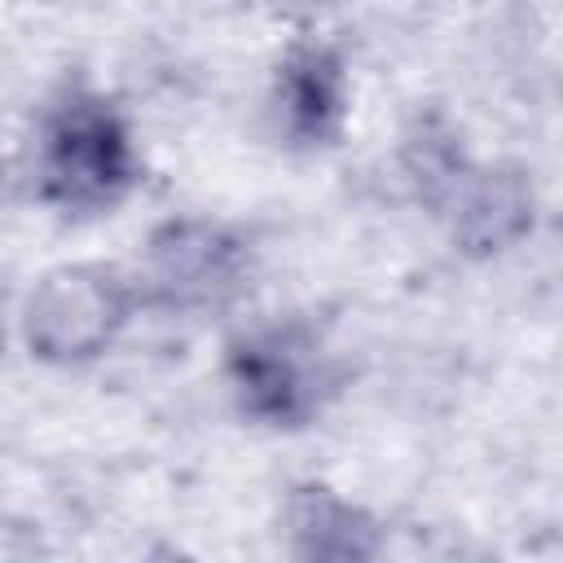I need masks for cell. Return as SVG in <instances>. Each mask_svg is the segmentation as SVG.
I'll use <instances>...</instances> for the list:
<instances>
[{
  "mask_svg": "<svg viewBox=\"0 0 563 563\" xmlns=\"http://www.w3.org/2000/svg\"><path fill=\"white\" fill-rule=\"evenodd\" d=\"M145 185V150L114 92L75 75L62 79L31 136V198L62 224L119 216Z\"/></svg>",
  "mask_w": 563,
  "mask_h": 563,
  "instance_id": "cell-1",
  "label": "cell"
},
{
  "mask_svg": "<svg viewBox=\"0 0 563 563\" xmlns=\"http://www.w3.org/2000/svg\"><path fill=\"white\" fill-rule=\"evenodd\" d=\"M220 383L246 427L303 435L343 400L352 365L321 321L303 312H273L224 334Z\"/></svg>",
  "mask_w": 563,
  "mask_h": 563,
  "instance_id": "cell-2",
  "label": "cell"
},
{
  "mask_svg": "<svg viewBox=\"0 0 563 563\" xmlns=\"http://www.w3.org/2000/svg\"><path fill=\"white\" fill-rule=\"evenodd\" d=\"M145 312L176 321L233 317L260 282V242L246 224L211 211H172L141 238L128 264Z\"/></svg>",
  "mask_w": 563,
  "mask_h": 563,
  "instance_id": "cell-3",
  "label": "cell"
},
{
  "mask_svg": "<svg viewBox=\"0 0 563 563\" xmlns=\"http://www.w3.org/2000/svg\"><path fill=\"white\" fill-rule=\"evenodd\" d=\"M145 312L136 277L114 260H62L44 268L13 308V339L26 361L75 374L101 365Z\"/></svg>",
  "mask_w": 563,
  "mask_h": 563,
  "instance_id": "cell-4",
  "label": "cell"
},
{
  "mask_svg": "<svg viewBox=\"0 0 563 563\" xmlns=\"http://www.w3.org/2000/svg\"><path fill=\"white\" fill-rule=\"evenodd\" d=\"M356 110V79L343 44L317 31L290 35L264 79V136L290 158H325L347 141Z\"/></svg>",
  "mask_w": 563,
  "mask_h": 563,
  "instance_id": "cell-5",
  "label": "cell"
},
{
  "mask_svg": "<svg viewBox=\"0 0 563 563\" xmlns=\"http://www.w3.org/2000/svg\"><path fill=\"white\" fill-rule=\"evenodd\" d=\"M541 216L545 198L537 167L528 158L497 154L475 158V167L440 211L435 229L462 264H497L541 233Z\"/></svg>",
  "mask_w": 563,
  "mask_h": 563,
  "instance_id": "cell-6",
  "label": "cell"
},
{
  "mask_svg": "<svg viewBox=\"0 0 563 563\" xmlns=\"http://www.w3.org/2000/svg\"><path fill=\"white\" fill-rule=\"evenodd\" d=\"M277 541L299 563H374L387 550V519L339 484L303 475L282 493Z\"/></svg>",
  "mask_w": 563,
  "mask_h": 563,
  "instance_id": "cell-7",
  "label": "cell"
},
{
  "mask_svg": "<svg viewBox=\"0 0 563 563\" xmlns=\"http://www.w3.org/2000/svg\"><path fill=\"white\" fill-rule=\"evenodd\" d=\"M475 158L479 154L471 150L466 128L440 101H418L396 128V145H391L396 180L431 224L440 220V211L449 207Z\"/></svg>",
  "mask_w": 563,
  "mask_h": 563,
  "instance_id": "cell-8",
  "label": "cell"
},
{
  "mask_svg": "<svg viewBox=\"0 0 563 563\" xmlns=\"http://www.w3.org/2000/svg\"><path fill=\"white\" fill-rule=\"evenodd\" d=\"M13 308H18V295L9 290V282H4V273H0V365H4V356H9V343H18V339H13Z\"/></svg>",
  "mask_w": 563,
  "mask_h": 563,
  "instance_id": "cell-9",
  "label": "cell"
},
{
  "mask_svg": "<svg viewBox=\"0 0 563 563\" xmlns=\"http://www.w3.org/2000/svg\"><path fill=\"white\" fill-rule=\"evenodd\" d=\"M0 189H4V150H0Z\"/></svg>",
  "mask_w": 563,
  "mask_h": 563,
  "instance_id": "cell-10",
  "label": "cell"
}]
</instances>
